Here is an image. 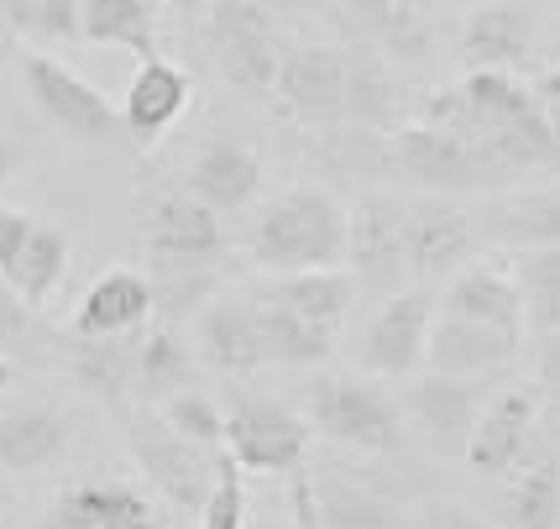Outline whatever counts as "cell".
I'll use <instances>...</instances> for the list:
<instances>
[{
  "label": "cell",
  "mask_w": 560,
  "mask_h": 529,
  "mask_svg": "<svg viewBox=\"0 0 560 529\" xmlns=\"http://www.w3.org/2000/svg\"><path fill=\"white\" fill-rule=\"evenodd\" d=\"M419 120L462 137L482 158L488 184L492 179H513V173L560 169V137L550 131V120L539 116L529 84H518L513 73L466 69V79L435 90L419 105Z\"/></svg>",
  "instance_id": "6da1fadb"
},
{
  "label": "cell",
  "mask_w": 560,
  "mask_h": 529,
  "mask_svg": "<svg viewBox=\"0 0 560 529\" xmlns=\"http://www.w3.org/2000/svg\"><path fill=\"white\" fill-rule=\"evenodd\" d=\"M310 419H299L289 404L262 399V393H236L225 410V457L242 472L257 478H278L289 487V504L299 529L315 525V487H310Z\"/></svg>",
  "instance_id": "7a4b0ae2"
},
{
  "label": "cell",
  "mask_w": 560,
  "mask_h": 529,
  "mask_svg": "<svg viewBox=\"0 0 560 529\" xmlns=\"http://www.w3.org/2000/svg\"><path fill=\"white\" fill-rule=\"evenodd\" d=\"M252 263L268 273H304V267H341L346 263V205L315 184H293L272 194L252 220L246 241Z\"/></svg>",
  "instance_id": "3957f363"
},
{
  "label": "cell",
  "mask_w": 560,
  "mask_h": 529,
  "mask_svg": "<svg viewBox=\"0 0 560 529\" xmlns=\"http://www.w3.org/2000/svg\"><path fill=\"white\" fill-rule=\"evenodd\" d=\"M304 419L325 440H336L346 451H362V457H393L404 446L393 399L377 383H362V378H341V372L310 378L304 383Z\"/></svg>",
  "instance_id": "277c9868"
},
{
  "label": "cell",
  "mask_w": 560,
  "mask_h": 529,
  "mask_svg": "<svg viewBox=\"0 0 560 529\" xmlns=\"http://www.w3.org/2000/svg\"><path fill=\"white\" fill-rule=\"evenodd\" d=\"M205 43H210V58L231 90H242L252 100L272 95L283 43H278V26H272L262 0H210L205 5Z\"/></svg>",
  "instance_id": "5b68a950"
},
{
  "label": "cell",
  "mask_w": 560,
  "mask_h": 529,
  "mask_svg": "<svg viewBox=\"0 0 560 529\" xmlns=\"http://www.w3.org/2000/svg\"><path fill=\"white\" fill-rule=\"evenodd\" d=\"M126 446H131L137 467L147 472V482H152L173 508H184V514H199V508H205L210 487H215L220 451H205L195 440H184L158 410H142L126 419Z\"/></svg>",
  "instance_id": "8992f818"
},
{
  "label": "cell",
  "mask_w": 560,
  "mask_h": 529,
  "mask_svg": "<svg viewBox=\"0 0 560 529\" xmlns=\"http://www.w3.org/2000/svg\"><path fill=\"white\" fill-rule=\"evenodd\" d=\"M272 100L304 131L346 126V48L341 43H299L283 53Z\"/></svg>",
  "instance_id": "52a82bcc"
},
{
  "label": "cell",
  "mask_w": 560,
  "mask_h": 529,
  "mask_svg": "<svg viewBox=\"0 0 560 529\" xmlns=\"http://www.w3.org/2000/svg\"><path fill=\"white\" fill-rule=\"evenodd\" d=\"M346 263L357 273V289L366 294H398L409 273V205L393 194H366L346 216Z\"/></svg>",
  "instance_id": "ba28073f"
},
{
  "label": "cell",
  "mask_w": 560,
  "mask_h": 529,
  "mask_svg": "<svg viewBox=\"0 0 560 529\" xmlns=\"http://www.w3.org/2000/svg\"><path fill=\"white\" fill-rule=\"evenodd\" d=\"M22 79H26L32 105H37L58 131H69L73 142H110V137L121 131V111L100 95L90 79H79L69 64H58L52 53H26Z\"/></svg>",
  "instance_id": "9c48e42d"
},
{
  "label": "cell",
  "mask_w": 560,
  "mask_h": 529,
  "mask_svg": "<svg viewBox=\"0 0 560 529\" xmlns=\"http://www.w3.org/2000/svg\"><path fill=\"white\" fill-rule=\"evenodd\" d=\"M430 325H435V299L424 289L388 294L362 331V367L377 378H415L424 367Z\"/></svg>",
  "instance_id": "30bf717a"
},
{
  "label": "cell",
  "mask_w": 560,
  "mask_h": 529,
  "mask_svg": "<svg viewBox=\"0 0 560 529\" xmlns=\"http://www.w3.org/2000/svg\"><path fill=\"white\" fill-rule=\"evenodd\" d=\"M388 158L415 179L419 189H435V194H466V189H482V184H488L482 158H477L462 137L440 131L430 120L398 126L393 142H388Z\"/></svg>",
  "instance_id": "8fae6325"
},
{
  "label": "cell",
  "mask_w": 560,
  "mask_h": 529,
  "mask_svg": "<svg viewBox=\"0 0 560 529\" xmlns=\"http://www.w3.org/2000/svg\"><path fill=\"white\" fill-rule=\"evenodd\" d=\"M147 252H152V267L215 263L225 252L220 216L210 205H199L195 194H163L147 210Z\"/></svg>",
  "instance_id": "7c38bea8"
},
{
  "label": "cell",
  "mask_w": 560,
  "mask_h": 529,
  "mask_svg": "<svg viewBox=\"0 0 560 529\" xmlns=\"http://www.w3.org/2000/svg\"><path fill=\"white\" fill-rule=\"evenodd\" d=\"M518 357V336L509 331H492L462 314H435L430 325V346H424V367L445 372V378H471V383H488L498 372H509Z\"/></svg>",
  "instance_id": "4fadbf2b"
},
{
  "label": "cell",
  "mask_w": 560,
  "mask_h": 529,
  "mask_svg": "<svg viewBox=\"0 0 560 529\" xmlns=\"http://www.w3.org/2000/svg\"><path fill=\"white\" fill-rule=\"evenodd\" d=\"M189 100H195V79L178 69L173 58L152 53V58H142V69L131 73L126 100L116 105L121 111V131H131L142 147H152L158 137H168L173 126L184 120Z\"/></svg>",
  "instance_id": "5bb4252c"
},
{
  "label": "cell",
  "mask_w": 560,
  "mask_h": 529,
  "mask_svg": "<svg viewBox=\"0 0 560 529\" xmlns=\"http://www.w3.org/2000/svg\"><path fill=\"white\" fill-rule=\"evenodd\" d=\"M529 435H535V393L509 388V393L482 404L462 457L477 478H509L513 467L529 457Z\"/></svg>",
  "instance_id": "9a60e30c"
},
{
  "label": "cell",
  "mask_w": 560,
  "mask_h": 529,
  "mask_svg": "<svg viewBox=\"0 0 560 529\" xmlns=\"http://www.w3.org/2000/svg\"><path fill=\"white\" fill-rule=\"evenodd\" d=\"M195 346L199 357L210 361L225 378H252L262 372V336H257V310H252V294H215L195 325Z\"/></svg>",
  "instance_id": "2e32d148"
},
{
  "label": "cell",
  "mask_w": 560,
  "mask_h": 529,
  "mask_svg": "<svg viewBox=\"0 0 560 529\" xmlns=\"http://www.w3.org/2000/svg\"><path fill=\"white\" fill-rule=\"evenodd\" d=\"M315 487V525L319 529H398V493L372 472H346V467H325Z\"/></svg>",
  "instance_id": "e0dca14e"
},
{
  "label": "cell",
  "mask_w": 560,
  "mask_h": 529,
  "mask_svg": "<svg viewBox=\"0 0 560 529\" xmlns=\"http://www.w3.org/2000/svg\"><path fill=\"white\" fill-rule=\"evenodd\" d=\"M336 16L351 43L372 48L388 64H424L430 58V26L409 0H336Z\"/></svg>",
  "instance_id": "ac0fdd59"
},
{
  "label": "cell",
  "mask_w": 560,
  "mask_h": 529,
  "mask_svg": "<svg viewBox=\"0 0 560 529\" xmlns=\"http://www.w3.org/2000/svg\"><path fill=\"white\" fill-rule=\"evenodd\" d=\"M477 252V226L466 210L445 205V199H424L409 205V273L415 278H451L462 273Z\"/></svg>",
  "instance_id": "d6986e66"
},
{
  "label": "cell",
  "mask_w": 560,
  "mask_h": 529,
  "mask_svg": "<svg viewBox=\"0 0 560 529\" xmlns=\"http://www.w3.org/2000/svg\"><path fill=\"white\" fill-rule=\"evenodd\" d=\"M189 194L215 216H236L262 194V158L236 137H210L189 163Z\"/></svg>",
  "instance_id": "ffe728a7"
},
{
  "label": "cell",
  "mask_w": 560,
  "mask_h": 529,
  "mask_svg": "<svg viewBox=\"0 0 560 529\" xmlns=\"http://www.w3.org/2000/svg\"><path fill=\"white\" fill-rule=\"evenodd\" d=\"M152 278L131 267H110L84 289L73 310V336H142L152 320Z\"/></svg>",
  "instance_id": "44dd1931"
},
{
  "label": "cell",
  "mask_w": 560,
  "mask_h": 529,
  "mask_svg": "<svg viewBox=\"0 0 560 529\" xmlns=\"http://www.w3.org/2000/svg\"><path fill=\"white\" fill-rule=\"evenodd\" d=\"M445 314H462L492 331H524V289L513 278V267L503 263H466L462 273H451V289H445Z\"/></svg>",
  "instance_id": "7402d4cb"
},
{
  "label": "cell",
  "mask_w": 560,
  "mask_h": 529,
  "mask_svg": "<svg viewBox=\"0 0 560 529\" xmlns=\"http://www.w3.org/2000/svg\"><path fill=\"white\" fill-rule=\"evenodd\" d=\"M535 48V16L518 0H498V5H477L462 22V64L466 69H498L509 73L524 64Z\"/></svg>",
  "instance_id": "603a6c76"
},
{
  "label": "cell",
  "mask_w": 560,
  "mask_h": 529,
  "mask_svg": "<svg viewBox=\"0 0 560 529\" xmlns=\"http://www.w3.org/2000/svg\"><path fill=\"white\" fill-rule=\"evenodd\" d=\"M43 529H163L158 508L126 482H73Z\"/></svg>",
  "instance_id": "cb8c5ba5"
},
{
  "label": "cell",
  "mask_w": 560,
  "mask_h": 529,
  "mask_svg": "<svg viewBox=\"0 0 560 529\" xmlns=\"http://www.w3.org/2000/svg\"><path fill=\"white\" fill-rule=\"evenodd\" d=\"M409 404H415L424 435L435 440V451L456 457V451H466L471 425H477V414H482V383L445 378V372H424L415 383V399H409Z\"/></svg>",
  "instance_id": "d4e9b609"
},
{
  "label": "cell",
  "mask_w": 560,
  "mask_h": 529,
  "mask_svg": "<svg viewBox=\"0 0 560 529\" xmlns=\"http://www.w3.org/2000/svg\"><path fill=\"white\" fill-rule=\"evenodd\" d=\"M69 446V419L48 404H16L0 414V472L5 478H32L63 457Z\"/></svg>",
  "instance_id": "484cf974"
},
{
  "label": "cell",
  "mask_w": 560,
  "mask_h": 529,
  "mask_svg": "<svg viewBox=\"0 0 560 529\" xmlns=\"http://www.w3.org/2000/svg\"><path fill=\"white\" fill-rule=\"evenodd\" d=\"M69 372L90 399L126 410V399L137 393V336H73Z\"/></svg>",
  "instance_id": "4316f807"
},
{
  "label": "cell",
  "mask_w": 560,
  "mask_h": 529,
  "mask_svg": "<svg viewBox=\"0 0 560 529\" xmlns=\"http://www.w3.org/2000/svg\"><path fill=\"white\" fill-rule=\"evenodd\" d=\"M252 310H257V336H262V357L268 361H283V367H319V361L336 352V336H341V331L293 314L289 304H278L268 294H252Z\"/></svg>",
  "instance_id": "83f0119b"
},
{
  "label": "cell",
  "mask_w": 560,
  "mask_h": 529,
  "mask_svg": "<svg viewBox=\"0 0 560 529\" xmlns=\"http://www.w3.org/2000/svg\"><path fill=\"white\" fill-rule=\"evenodd\" d=\"M503 529H560V451L539 446L535 457L513 467L509 498H503Z\"/></svg>",
  "instance_id": "f1b7e54d"
},
{
  "label": "cell",
  "mask_w": 560,
  "mask_h": 529,
  "mask_svg": "<svg viewBox=\"0 0 560 529\" xmlns=\"http://www.w3.org/2000/svg\"><path fill=\"white\" fill-rule=\"evenodd\" d=\"M341 48H346V126L393 131V120H398V84H393L388 58H377L362 43H341Z\"/></svg>",
  "instance_id": "f546056e"
},
{
  "label": "cell",
  "mask_w": 560,
  "mask_h": 529,
  "mask_svg": "<svg viewBox=\"0 0 560 529\" xmlns=\"http://www.w3.org/2000/svg\"><path fill=\"white\" fill-rule=\"evenodd\" d=\"M79 32L95 48H126L137 58L158 53V5L152 0H79Z\"/></svg>",
  "instance_id": "4dcf8cb0"
},
{
  "label": "cell",
  "mask_w": 560,
  "mask_h": 529,
  "mask_svg": "<svg viewBox=\"0 0 560 529\" xmlns=\"http://www.w3.org/2000/svg\"><path fill=\"white\" fill-rule=\"evenodd\" d=\"M262 294L278 299V304H289L293 314L315 320V325L341 331L346 310H351V299H357V284L346 278L341 267H304V273H278Z\"/></svg>",
  "instance_id": "1f68e13d"
},
{
  "label": "cell",
  "mask_w": 560,
  "mask_h": 529,
  "mask_svg": "<svg viewBox=\"0 0 560 529\" xmlns=\"http://www.w3.org/2000/svg\"><path fill=\"white\" fill-rule=\"evenodd\" d=\"M69 237L58 231V226H32V237H26L22 257L11 263V289L26 299V310H37V304H48V294L63 284V273H69Z\"/></svg>",
  "instance_id": "d6a6232c"
},
{
  "label": "cell",
  "mask_w": 560,
  "mask_h": 529,
  "mask_svg": "<svg viewBox=\"0 0 560 529\" xmlns=\"http://www.w3.org/2000/svg\"><path fill=\"white\" fill-rule=\"evenodd\" d=\"M195 378V352L173 325H158L137 341V393L147 399H168Z\"/></svg>",
  "instance_id": "836d02e7"
},
{
  "label": "cell",
  "mask_w": 560,
  "mask_h": 529,
  "mask_svg": "<svg viewBox=\"0 0 560 529\" xmlns=\"http://www.w3.org/2000/svg\"><path fill=\"white\" fill-rule=\"evenodd\" d=\"M513 278L524 289V331H556L560 325V241L550 246H524L513 263Z\"/></svg>",
  "instance_id": "e575fe53"
},
{
  "label": "cell",
  "mask_w": 560,
  "mask_h": 529,
  "mask_svg": "<svg viewBox=\"0 0 560 529\" xmlns=\"http://www.w3.org/2000/svg\"><path fill=\"white\" fill-rule=\"evenodd\" d=\"M492 226H498L503 241H518V246H550V241H560V179L513 194Z\"/></svg>",
  "instance_id": "d590c367"
},
{
  "label": "cell",
  "mask_w": 560,
  "mask_h": 529,
  "mask_svg": "<svg viewBox=\"0 0 560 529\" xmlns=\"http://www.w3.org/2000/svg\"><path fill=\"white\" fill-rule=\"evenodd\" d=\"M220 294V273L215 263H189V267H158L152 273V304L168 314V320H184V314H199L205 299Z\"/></svg>",
  "instance_id": "8d00e7d4"
},
{
  "label": "cell",
  "mask_w": 560,
  "mask_h": 529,
  "mask_svg": "<svg viewBox=\"0 0 560 529\" xmlns=\"http://www.w3.org/2000/svg\"><path fill=\"white\" fill-rule=\"evenodd\" d=\"M158 414H163V419H168L184 440H195V446H205V451H220V446H225V410H220L215 399L195 393V388H178V393H168Z\"/></svg>",
  "instance_id": "74e56055"
},
{
  "label": "cell",
  "mask_w": 560,
  "mask_h": 529,
  "mask_svg": "<svg viewBox=\"0 0 560 529\" xmlns=\"http://www.w3.org/2000/svg\"><path fill=\"white\" fill-rule=\"evenodd\" d=\"M246 472L236 461L220 451L215 457V487H210V498L199 508L195 519L199 529H246Z\"/></svg>",
  "instance_id": "f35d334b"
},
{
  "label": "cell",
  "mask_w": 560,
  "mask_h": 529,
  "mask_svg": "<svg viewBox=\"0 0 560 529\" xmlns=\"http://www.w3.org/2000/svg\"><path fill=\"white\" fill-rule=\"evenodd\" d=\"M26 37L32 43H84V32H79V0H43Z\"/></svg>",
  "instance_id": "ab89813d"
},
{
  "label": "cell",
  "mask_w": 560,
  "mask_h": 529,
  "mask_svg": "<svg viewBox=\"0 0 560 529\" xmlns=\"http://www.w3.org/2000/svg\"><path fill=\"white\" fill-rule=\"evenodd\" d=\"M26 320H32L26 299L11 289V278L0 273V352H5V346H16V341H26Z\"/></svg>",
  "instance_id": "60d3db41"
},
{
  "label": "cell",
  "mask_w": 560,
  "mask_h": 529,
  "mask_svg": "<svg viewBox=\"0 0 560 529\" xmlns=\"http://www.w3.org/2000/svg\"><path fill=\"white\" fill-rule=\"evenodd\" d=\"M32 226H37V216H26V210H0V273H11V263L22 257Z\"/></svg>",
  "instance_id": "b9f144b4"
},
{
  "label": "cell",
  "mask_w": 560,
  "mask_h": 529,
  "mask_svg": "<svg viewBox=\"0 0 560 529\" xmlns=\"http://www.w3.org/2000/svg\"><path fill=\"white\" fill-rule=\"evenodd\" d=\"M535 372H539V388H545V393L560 404V325H556V331H539Z\"/></svg>",
  "instance_id": "7bdbcfd3"
},
{
  "label": "cell",
  "mask_w": 560,
  "mask_h": 529,
  "mask_svg": "<svg viewBox=\"0 0 560 529\" xmlns=\"http://www.w3.org/2000/svg\"><path fill=\"white\" fill-rule=\"evenodd\" d=\"M529 95H535L539 116L550 120V131L560 137V69H556V64H545V69H539V79L529 84Z\"/></svg>",
  "instance_id": "ee69618b"
},
{
  "label": "cell",
  "mask_w": 560,
  "mask_h": 529,
  "mask_svg": "<svg viewBox=\"0 0 560 529\" xmlns=\"http://www.w3.org/2000/svg\"><path fill=\"white\" fill-rule=\"evenodd\" d=\"M37 5H43V0H0V16H5V26H11V32H32V22H37Z\"/></svg>",
  "instance_id": "f6af8a7d"
},
{
  "label": "cell",
  "mask_w": 560,
  "mask_h": 529,
  "mask_svg": "<svg viewBox=\"0 0 560 529\" xmlns=\"http://www.w3.org/2000/svg\"><path fill=\"white\" fill-rule=\"evenodd\" d=\"M430 529H477L471 519H466L462 508H451V504H440L435 514H430Z\"/></svg>",
  "instance_id": "bcb514c9"
},
{
  "label": "cell",
  "mask_w": 560,
  "mask_h": 529,
  "mask_svg": "<svg viewBox=\"0 0 560 529\" xmlns=\"http://www.w3.org/2000/svg\"><path fill=\"white\" fill-rule=\"evenodd\" d=\"M16 169H22V152H16V147L0 137V194H5V184L16 179Z\"/></svg>",
  "instance_id": "7dc6e473"
},
{
  "label": "cell",
  "mask_w": 560,
  "mask_h": 529,
  "mask_svg": "<svg viewBox=\"0 0 560 529\" xmlns=\"http://www.w3.org/2000/svg\"><path fill=\"white\" fill-rule=\"evenodd\" d=\"M16 383V367H11V357H5V352H0V393H5V388Z\"/></svg>",
  "instance_id": "c3c4849f"
},
{
  "label": "cell",
  "mask_w": 560,
  "mask_h": 529,
  "mask_svg": "<svg viewBox=\"0 0 560 529\" xmlns=\"http://www.w3.org/2000/svg\"><path fill=\"white\" fill-rule=\"evenodd\" d=\"M163 5H173V11H205L210 0H163Z\"/></svg>",
  "instance_id": "681fc988"
},
{
  "label": "cell",
  "mask_w": 560,
  "mask_h": 529,
  "mask_svg": "<svg viewBox=\"0 0 560 529\" xmlns=\"http://www.w3.org/2000/svg\"><path fill=\"white\" fill-rule=\"evenodd\" d=\"M556 69H560V48H556Z\"/></svg>",
  "instance_id": "f907efd6"
},
{
  "label": "cell",
  "mask_w": 560,
  "mask_h": 529,
  "mask_svg": "<svg viewBox=\"0 0 560 529\" xmlns=\"http://www.w3.org/2000/svg\"><path fill=\"white\" fill-rule=\"evenodd\" d=\"M0 504H5V487H0Z\"/></svg>",
  "instance_id": "816d5d0a"
}]
</instances>
